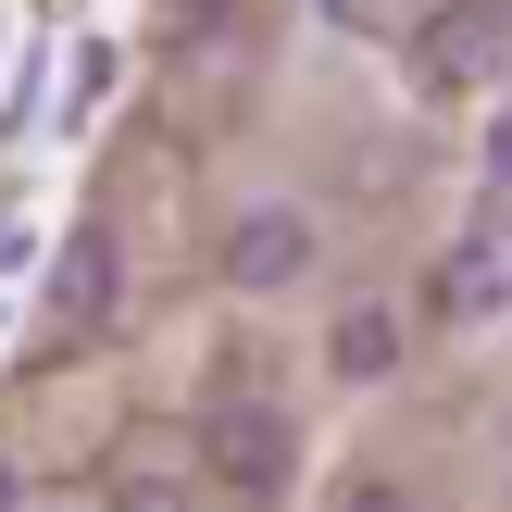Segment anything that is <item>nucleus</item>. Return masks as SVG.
<instances>
[{
	"label": "nucleus",
	"mask_w": 512,
	"mask_h": 512,
	"mask_svg": "<svg viewBox=\"0 0 512 512\" xmlns=\"http://www.w3.org/2000/svg\"><path fill=\"white\" fill-rule=\"evenodd\" d=\"M25 512H63V500H25Z\"/></svg>",
	"instance_id": "nucleus-11"
},
{
	"label": "nucleus",
	"mask_w": 512,
	"mask_h": 512,
	"mask_svg": "<svg viewBox=\"0 0 512 512\" xmlns=\"http://www.w3.org/2000/svg\"><path fill=\"white\" fill-rule=\"evenodd\" d=\"M113 512H188V488H175V475H125Z\"/></svg>",
	"instance_id": "nucleus-7"
},
{
	"label": "nucleus",
	"mask_w": 512,
	"mask_h": 512,
	"mask_svg": "<svg viewBox=\"0 0 512 512\" xmlns=\"http://www.w3.org/2000/svg\"><path fill=\"white\" fill-rule=\"evenodd\" d=\"M313 275V213H288V200H263V213H238V238H225V288H300Z\"/></svg>",
	"instance_id": "nucleus-3"
},
{
	"label": "nucleus",
	"mask_w": 512,
	"mask_h": 512,
	"mask_svg": "<svg viewBox=\"0 0 512 512\" xmlns=\"http://www.w3.org/2000/svg\"><path fill=\"white\" fill-rule=\"evenodd\" d=\"M488 175H500V188H512V113L488 125Z\"/></svg>",
	"instance_id": "nucleus-9"
},
{
	"label": "nucleus",
	"mask_w": 512,
	"mask_h": 512,
	"mask_svg": "<svg viewBox=\"0 0 512 512\" xmlns=\"http://www.w3.org/2000/svg\"><path fill=\"white\" fill-rule=\"evenodd\" d=\"M50 313H63V325H100V313H113V238H100V225L63 238V263H50Z\"/></svg>",
	"instance_id": "nucleus-4"
},
{
	"label": "nucleus",
	"mask_w": 512,
	"mask_h": 512,
	"mask_svg": "<svg viewBox=\"0 0 512 512\" xmlns=\"http://www.w3.org/2000/svg\"><path fill=\"white\" fill-rule=\"evenodd\" d=\"M500 288H512V275H500V250H475V238L438 263V313H450V325H488V313H500Z\"/></svg>",
	"instance_id": "nucleus-5"
},
{
	"label": "nucleus",
	"mask_w": 512,
	"mask_h": 512,
	"mask_svg": "<svg viewBox=\"0 0 512 512\" xmlns=\"http://www.w3.org/2000/svg\"><path fill=\"white\" fill-rule=\"evenodd\" d=\"M325 363H338L350 388H363V375H388V363H400V313H375V300H363V313H338V338H325Z\"/></svg>",
	"instance_id": "nucleus-6"
},
{
	"label": "nucleus",
	"mask_w": 512,
	"mask_h": 512,
	"mask_svg": "<svg viewBox=\"0 0 512 512\" xmlns=\"http://www.w3.org/2000/svg\"><path fill=\"white\" fill-rule=\"evenodd\" d=\"M325 13H338V25H388V0H325Z\"/></svg>",
	"instance_id": "nucleus-10"
},
{
	"label": "nucleus",
	"mask_w": 512,
	"mask_h": 512,
	"mask_svg": "<svg viewBox=\"0 0 512 512\" xmlns=\"http://www.w3.org/2000/svg\"><path fill=\"white\" fill-rule=\"evenodd\" d=\"M338 512H413V500H400V475H350V488H338Z\"/></svg>",
	"instance_id": "nucleus-8"
},
{
	"label": "nucleus",
	"mask_w": 512,
	"mask_h": 512,
	"mask_svg": "<svg viewBox=\"0 0 512 512\" xmlns=\"http://www.w3.org/2000/svg\"><path fill=\"white\" fill-rule=\"evenodd\" d=\"M500 50H512V25L488 13V0H463V13H425V25H413V75H425V88H450V100L488 88Z\"/></svg>",
	"instance_id": "nucleus-2"
},
{
	"label": "nucleus",
	"mask_w": 512,
	"mask_h": 512,
	"mask_svg": "<svg viewBox=\"0 0 512 512\" xmlns=\"http://www.w3.org/2000/svg\"><path fill=\"white\" fill-rule=\"evenodd\" d=\"M200 463H213L238 500H275V488H288V463H300V438H288L275 400H213V413H200Z\"/></svg>",
	"instance_id": "nucleus-1"
}]
</instances>
